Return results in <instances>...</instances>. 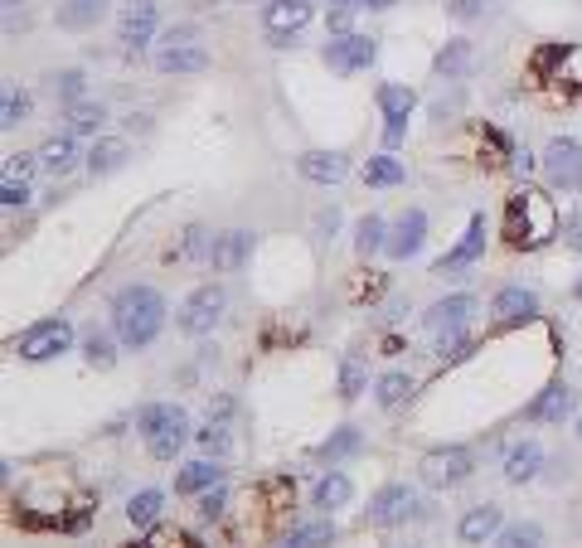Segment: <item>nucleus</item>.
Listing matches in <instances>:
<instances>
[{"instance_id":"obj_1","label":"nucleus","mask_w":582,"mask_h":548,"mask_svg":"<svg viewBox=\"0 0 582 548\" xmlns=\"http://www.w3.org/2000/svg\"><path fill=\"white\" fill-rule=\"evenodd\" d=\"M112 325L127 350H146L165 325V301L156 287H122L112 296Z\"/></svg>"},{"instance_id":"obj_50","label":"nucleus","mask_w":582,"mask_h":548,"mask_svg":"<svg viewBox=\"0 0 582 548\" xmlns=\"http://www.w3.org/2000/svg\"><path fill=\"white\" fill-rule=\"evenodd\" d=\"M5 5H20V0H5Z\"/></svg>"},{"instance_id":"obj_4","label":"nucleus","mask_w":582,"mask_h":548,"mask_svg":"<svg viewBox=\"0 0 582 548\" xmlns=\"http://www.w3.org/2000/svg\"><path fill=\"white\" fill-rule=\"evenodd\" d=\"M15 350H20V359L64 355V350H73V325L68 321H39V325H30V330L15 340Z\"/></svg>"},{"instance_id":"obj_35","label":"nucleus","mask_w":582,"mask_h":548,"mask_svg":"<svg viewBox=\"0 0 582 548\" xmlns=\"http://www.w3.org/2000/svg\"><path fill=\"white\" fill-rule=\"evenodd\" d=\"M355 248H359V258H369V253L388 248V238H384V219H379V214L359 219V238H355Z\"/></svg>"},{"instance_id":"obj_27","label":"nucleus","mask_w":582,"mask_h":548,"mask_svg":"<svg viewBox=\"0 0 582 548\" xmlns=\"http://www.w3.org/2000/svg\"><path fill=\"white\" fill-rule=\"evenodd\" d=\"M161 510H165V495L161 490H141L136 500L127 505V519L136 524V529H151L156 519H161Z\"/></svg>"},{"instance_id":"obj_14","label":"nucleus","mask_w":582,"mask_h":548,"mask_svg":"<svg viewBox=\"0 0 582 548\" xmlns=\"http://www.w3.org/2000/svg\"><path fill=\"white\" fill-rule=\"evenodd\" d=\"M151 34H156V0H127V10H122V44L141 49Z\"/></svg>"},{"instance_id":"obj_26","label":"nucleus","mask_w":582,"mask_h":548,"mask_svg":"<svg viewBox=\"0 0 582 548\" xmlns=\"http://www.w3.org/2000/svg\"><path fill=\"white\" fill-rule=\"evenodd\" d=\"M39 165H44L49 175H68V170L78 165V146H73V136H54V141H44V146H39Z\"/></svg>"},{"instance_id":"obj_2","label":"nucleus","mask_w":582,"mask_h":548,"mask_svg":"<svg viewBox=\"0 0 582 548\" xmlns=\"http://www.w3.org/2000/svg\"><path fill=\"white\" fill-rule=\"evenodd\" d=\"M553 233H558V209L544 190L534 185H519L505 204V238L510 248H544Z\"/></svg>"},{"instance_id":"obj_29","label":"nucleus","mask_w":582,"mask_h":548,"mask_svg":"<svg viewBox=\"0 0 582 548\" xmlns=\"http://www.w3.org/2000/svg\"><path fill=\"white\" fill-rule=\"evenodd\" d=\"M466 68H471V44H466V39H452V44L437 54V73H442V78H466Z\"/></svg>"},{"instance_id":"obj_20","label":"nucleus","mask_w":582,"mask_h":548,"mask_svg":"<svg viewBox=\"0 0 582 548\" xmlns=\"http://www.w3.org/2000/svg\"><path fill=\"white\" fill-rule=\"evenodd\" d=\"M568 413H573V388H563V384H549L529 403V422H563Z\"/></svg>"},{"instance_id":"obj_46","label":"nucleus","mask_w":582,"mask_h":548,"mask_svg":"<svg viewBox=\"0 0 582 548\" xmlns=\"http://www.w3.org/2000/svg\"><path fill=\"white\" fill-rule=\"evenodd\" d=\"M165 44H199V30L194 25H175V30H165Z\"/></svg>"},{"instance_id":"obj_16","label":"nucleus","mask_w":582,"mask_h":548,"mask_svg":"<svg viewBox=\"0 0 582 548\" xmlns=\"http://www.w3.org/2000/svg\"><path fill=\"white\" fill-rule=\"evenodd\" d=\"M306 20H311V0H272L262 15L267 34H296Z\"/></svg>"},{"instance_id":"obj_6","label":"nucleus","mask_w":582,"mask_h":548,"mask_svg":"<svg viewBox=\"0 0 582 548\" xmlns=\"http://www.w3.org/2000/svg\"><path fill=\"white\" fill-rule=\"evenodd\" d=\"M544 170H549V180L558 190H578L582 185V146L568 141V136H553L549 146H544Z\"/></svg>"},{"instance_id":"obj_8","label":"nucleus","mask_w":582,"mask_h":548,"mask_svg":"<svg viewBox=\"0 0 582 548\" xmlns=\"http://www.w3.org/2000/svg\"><path fill=\"white\" fill-rule=\"evenodd\" d=\"M471 476V452L466 447H442V452H427L422 456V481L427 485H461Z\"/></svg>"},{"instance_id":"obj_3","label":"nucleus","mask_w":582,"mask_h":548,"mask_svg":"<svg viewBox=\"0 0 582 548\" xmlns=\"http://www.w3.org/2000/svg\"><path fill=\"white\" fill-rule=\"evenodd\" d=\"M141 437H146V447H151L156 461H175V452L190 437V413L175 408V403H156V408L141 413Z\"/></svg>"},{"instance_id":"obj_30","label":"nucleus","mask_w":582,"mask_h":548,"mask_svg":"<svg viewBox=\"0 0 582 548\" xmlns=\"http://www.w3.org/2000/svg\"><path fill=\"white\" fill-rule=\"evenodd\" d=\"M107 122V112H102V102H68V131H102Z\"/></svg>"},{"instance_id":"obj_34","label":"nucleus","mask_w":582,"mask_h":548,"mask_svg":"<svg viewBox=\"0 0 582 548\" xmlns=\"http://www.w3.org/2000/svg\"><path fill=\"white\" fill-rule=\"evenodd\" d=\"M345 500H350V481H345L340 471H330V476L316 485V505H321V510H340Z\"/></svg>"},{"instance_id":"obj_10","label":"nucleus","mask_w":582,"mask_h":548,"mask_svg":"<svg viewBox=\"0 0 582 548\" xmlns=\"http://www.w3.org/2000/svg\"><path fill=\"white\" fill-rule=\"evenodd\" d=\"M481 248H485V214H471V228H466V238L456 243L447 258L437 262V272H442V277H461L471 262L481 258Z\"/></svg>"},{"instance_id":"obj_25","label":"nucleus","mask_w":582,"mask_h":548,"mask_svg":"<svg viewBox=\"0 0 582 548\" xmlns=\"http://www.w3.org/2000/svg\"><path fill=\"white\" fill-rule=\"evenodd\" d=\"M102 15H107V0H64L59 5V25L64 30H93Z\"/></svg>"},{"instance_id":"obj_47","label":"nucleus","mask_w":582,"mask_h":548,"mask_svg":"<svg viewBox=\"0 0 582 548\" xmlns=\"http://www.w3.org/2000/svg\"><path fill=\"white\" fill-rule=\"evenodd\" d=\"M485 0H452V15L456 20H471V15H481Z\"/></svg>"},{"instance_id":"obj_18","label":"nucleus","mask_w":582,"mask_h":548,"mask_svg":"<svg viewBox=\"0 0 582 548\" xmlns=\"http://www.w3.org/2000/svg\"><path fill=\"white\" fill-rule=\"evenodd\" d=\"M296 170L306 175V180H316V185H340L345 180V156H335V151H306L301 161H296Z\"/></svg>"},{"instance_id":"obj_24","label":"nucleus","mask_w":582,"mask_h":548,"mask_svg":"<svg viewBox=\"0 0 582 548\" xmlns=\"http://www.w3.org/2000/svg\"><path fill=\"white\" fill-rule=\"evenodd\" d=\"M219 481H224V466H219V461H190V466L175 476V490H180V495H194V490H214Z\"/></svg>"},{"instance_id":"obj_13","label":"nucleus","mask_w":582,"mask_h":548,"mask_svg":"<svg viewBox=\"0 0 582 548\" xmlns=\"http://www.w3.org/2000/svg\"><path fill=\"white\" fill-rule=\"evenodd\" d=\"M413 102H418V97L408 93V88H398V83L379 88V107H384V117H388V136H384L388 146H398V141H403V127H408Z\"/></svg>"},{"instance_id":"obj_28","label":"nucleus","mask_w":582,"mask_h":548,"mask_svg":"<svg viewBox=\"0 0 582 548\" xmlns=\"http://www.w3.org/2000/svg\"><path fill=\"white\" fill-rule=\"evenodd\" d=\"M330 539H335V529H330L325 519H316V524H301V529H291V534L277 548H325Z\"/></svg>"},{"instance_id":"obj_49","label":"nucleus","mask_w":582,"mask_h":548,"mask_svg":"<svg viewBox=\"0 0 582 548\" xmlns=\"http://www.w3.org/2000/svg\"><path fill=\"white\" fill-rule=\"evenodd\" d=\"M335 5H345V10H384L393 0H335Z\"/></svg>"},{"instance_id":"obj_37","label":"nucleus","mask_w":582,"mask_h":548,"mask_svg":"<svg viewBox=\"0 0 582 548\" xmlns=\"http://www.w3.org/2000/svg\"><path fill=\"white\" fill-rule=\"evenodd\" d=\"M495 548H544V529L539 524H510Z\"/></svg>"},{"instance_id":"obj_5","label":"nucleus","mask_w":582,"mask_h":548,"mask_svg":"<svg viewBox=\"0 0 582 548\" xmlns=\"http://www.w3.org/2000/svg\"><path fill=\"white\" fill-rule=\"evenodd\" d=\"M224 306H228V296H224V287H199L185 301V311H180V330L185 335H209L214 325H219V316H224Z\"/></svg>"},{"instance_id":"obj_11","label":"nucleus","mask_w":582,"mask_h":548,"mask_svg":"<svg viewBox=\"0 0 582 548\" xmlns=\"http://www.w3.org/2000/svg\"><path fill=\"white\" fill-rule=\"evenodd\" d=\"M471 311H476V301H471V296H452V301H437V306L427 311V325H432V335H437V340H447V335H466Z\"/></svg>"},{"instance_id":"obj_48","label":"nucleus","mask_w":582,"mask_h":548,"mask_svg":"<svg viewBox=\"0 0 582 548\" xmlns=\"http://www.w3.org/2000/svg\"><path fill=\"white\" fill-rule=\"evenodd\" d=\"M30 156H10V161H5V175H20V180H25V175H30Z\"/></svg>"},{"instance_id":"obj_15","label":"nucleus","mask_w":582,"mask_h":548,"mask_svg":"<svg viewBox=\"0 0 582 548\" xmlns=\"http://www.w3.org/2000/svg\"><path fill=\"white\" fill-rule=\"evenodd\" d=\"M156 68L161 73H204L209 68V49L204 44H161Z\"/></svg>"},{"instance_id":"obj_36","label":"nucleus","mask_w":582,"mask_h":548,"mask_svg":"<svg viewBox=\"0 0 582 548\" xmlns=\"http://www.w3.org/2000/svg\"><path fill=\"white\" fill-rule=\"evenodd\" d=\"M359 442H364V437H359V427H340V432H335V437L321 447V461H330V466H335L340 456L359 452Z\"/></svg>"},{"instance_id":"obj_31","label":"nucleus","mask_w":582,"mask_h":548,"mask_svg":"<svg viewBox=\"0 0 582 548\" xmlns=\"http://www.w3.org/2000/svg\"><path fill=\"white\" fill-rule=\"evenodd\" d=\"M30 93H20V88H5V107H0V127L15 131L20 122H30Z\"/></svg>"},{"instance_id":"obj_7","label":"nucleus","mask_w":582,"mask_h":548,"mask_svg":"<svg viewBox=\"0 0 582 548\" xmlns=\"http://www.w3.org/2000/svg\"><path fill=\"white\" fill-rule=\"evenodd\" d=\"M374 54H379V44L369 34H340V39L325 44V64L335 73H359V68L374 64Z\"/></svg>"},{"instance_id":"obj_38","label":"nucleus","mask_w":582,"mask_h":548,"mask_svg":"<svg viewBox=\"0 0 582 548\" xmlns=\"http://www.w3.org/2000/svg\"><path fill=\"white\" fill-rule=\"evenodd\" d=\"M180 258H185V262H190V258H214V233L194 224L190 233H185V243H180Z\"/></svg>"},{"instance_id":"obj_42","label":"nucleus","mask_w":582,"mask_h":548,"mask_svg":"<svg viewBox=\"0 0 582 548\" xmlns=\"http://www.w3.org/2000/svg\"><path fill=\"white\" fill-rule=\"evenodd\" d=\"M228 505V490L224 485H214V490H204V500H199V519H219Z\"/></svg>"},{"instance_id":"obj_17","label":"nucleus","mask_w":582,"mask_h":548,"mask_svg":"<svg viewBox=\"0 0 582 548\" xmlns=\"http://www.w3.org/2000/svg\"><path fill=\"white\" fill-rule=\"evenodd\" d=\"M539 471H544V447H539V442H515V447L505 452V481L524 485V481H534Z\"/></svg>"},{"instance_id":"obj_52","label":"nucleus","mask_w":582,"mask_h":548,"mask_svg":"<svg viewBox=\"0 0 582 548\" xmlns=\"http://www.w3.org/2000/svg\"><path fill=\"white\" fill-rule=\"evenodd\" d=\"M578 437H582V427H578Z\"/></svg>"},{"instance_id":"obj_51","label":"nucleus","mask_w":582,"mask_h":548,"mask_svg":"<svg viewBox=\"0 0 582 548\" xmlns=\"http://www.w3.org/2000/svg\"><path fill=\"white\" fill-rule=\"evenodd\" d=\"M578 296H582V282H578Z\"/></svg>"},{"instance_id":"obj_22","label":"nucleus","mask_w":582,"mask_h":548,"mask_svg":"<svg viewBox=\"0 0 582 548\" xmlns=\"http://www.w3.org/2000/svg\"><path fill=\"white\" fill-rule=\"evenodd\" d=\"M539 311V301H534V291H524V287H505L500 296H495V321H529Z\"/></svg>"},{"instance_id":"obj_9","label":"nucleus","mask_w":582,"mask_h":548,"mask_svg":"<svg viewBox=\"0 0 582 548\" xmlns=\"http://www.w3.org/2000/svg\"><path fill=\"white\" fill-rule=\"evenodd\" d=\"M418 510V495L408 485H384L374 500H369V524H403V519Z\"/></svg>"},{"instance_id":"obj_45","label":"nucleus","mask_w":582,"mask_h":548,"mask_svg":"<svg viewBox=\"0 0 582 548\" xmlns=\"http://www.w3.org/2000/svg\"><path fill=\"white\" fill-rule=\"evenodd\" d=\"M141 548H194V539H185V534H151Z\"/></svg>"},{"instance_id":"obj_43","label":"nucleus","mask_w":582,"mask_h":548,"mask_svg":"<svg viewBox=\"0 0 582 548\" xmlns=\"http://www.w3.org/2000/svg\"><path fill=\"white\" fill-rule=\"evenodd\" d=\"M54 93L64 97V102H78V93H83V73H78V68L59 73V78H54Z\"/></svg>"},{"instance_id":"obj_39","label":"nucleus","mask_w":582,"mask_h":548,"mask_svg":"<svg viewBox=\"0 0 582 548\" xmlns=\"http://www.w3.org/2000/svg\"><path fill=\"white\" fill-rule=\"evenodd\" d=\"M408 388H413L408 374H384V379H379V403H384V408H398V403L408 398Z\"/></svg>"},{"instance_id":"obj_32","label":"nucleus","mask_w":582,"mask_h":548,"mask_svg":"<svg viewBox=\"0 0 582 548\" xmlns=\"http://www.w3.org/2000/svg\"><path fill=\"white\" fill-rule=\"evenodd\" d=\"M364 384H369V369H364V359H359V355H345V359H340V393H345V398H359V393H364Z\"/></svg>"},{"instance_id":"obj_19","label":"nucleus","mask_w":582,"mask_h":548,"mask_svg":"<svg viewBox=\"0 0 582 548\" xmlns=\"http://www.w3.org/2000/svg\"><path fill=\"white\" fill-rule=\"evenodd\" d=\"M248 248H253V233H243V228H233V233H219L214 238V267L219 272H238L243 262H248Z\"/></svg>"},{"instance_id":"obj_21","label":"nucleus","mask_w":582,"mask_h":548,"mask_svg":"<svg viewBox=\"0 0 582 548\" xmlns=\"http://www.w3.org/2000/svg\"><path fill=\"white\" fill-rule=\"evenodd\" d=\"M461 544H485V539H495L500 534V505H476L471 515L461 519Z\"/></svg>"},{"instance_id":"obj_23","label":"nucleus","mask_w":582,"mask_h":548,"mask_svg":"<svg viewBox=\"0 0 582 548\" xmlns=\"http://www.w3.org/2000/svg\"><path fill=\"white\" fill-rule=\"evenodd\" d=\"M127 141H117V136H102V141H93V151H88V170L93 175H112V170H122L127 165Z\"/></svg>"},{"instance_id":"obj_33","label":"nucleus","mask_w":582,"mask_h":548,"mask_svg":"<svg viewBox=\"0 0 582 548\" xmlns=\"http://www.w3.org/2000/svg\"><path fill=\"white\" fill-rule=\"evenodd\" d=\"M364 180L369 185H403V165H398V156H369Z\"/></svg>"},{"instance_id":"obj_40","label":"nucleus","mask_w":582,"mask_h":548,"mask_svg":"<svg viewBox=\"0 0 582 548\" xmlns=\"http://www.w3.org/2000/svg\"><path fill=\"white\" fill-rule=\"evenodd\" d=\"M83 350H88V364H93V369H112V364H117L107 335H88V345H83Z\"/></svg>"},{"instance_id":"obj_12","label":"nucleus","mask_w":582,"mask_h":548,"mask_svg":"<svg viewBox=\"0 0 582 548\" xmlns=\"http://www.w3.org/2000/svg\"><path fill=\"white\" fill-rule=\"evenodd\" d=\"M422 238H427V214H422V209H408V214L398 219V228H393V238H388V258L408 262L422 248Z\"/></svg>"},{"instance_id":"obj_44","label":"nucleus","mask_w":582,"mask_h":548,"mask_svg":"<svg viewBox=\"0 0 582 548\" xmlns=\"http://www.w3.org/2000/svg\"><path fill=\"white\" fill-rule=\"evenodd\" d=\"M199 442H204L209 452H228V432H224V427H219V422H209V427L199 432Z\"/></svg>"},{"instance_id":"obj_41","label":"nucleus","mask_w":582,"mask_h":548,"mask_svg":"<svg viewBox=\"0 0 582 548\" xmlns=\"http://www.w3.org/2000/svg\"><path fill=\"white\" fill-rule=\"evenodd\" d=\"M0 204H5V209H15V204H30V185H25L20 175H5V180H0Z\"/></svg>"}]
</instances>
